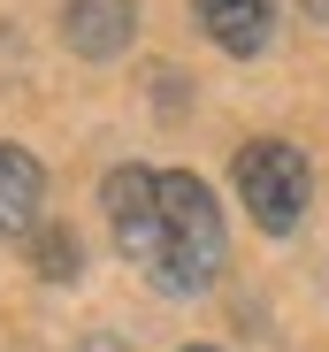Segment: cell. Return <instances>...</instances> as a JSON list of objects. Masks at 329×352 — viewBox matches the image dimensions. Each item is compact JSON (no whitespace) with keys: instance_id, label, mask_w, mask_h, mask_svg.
Returning <instances> with one entry per match:
<instances>
[{"instance_id":"cell-1","label":"cell","mask_w":329,"mask_h":352,"mask_svg":"<svg viewBox=\"0 0 329 352\" xmlns=\"http://www.w3.org/2000/svg\"><path fill=\"white\" fill-rule=\"evenodd\" d=\"M107 230H115V253L169 299L214 283L223 268V207L199 184L192 168H115L100 184Z\"/></svg>"},{"instance_id":"cell-2","label":"cell","mask_w":329,"mask_h":352,"mask_svg":"<svg viewBox=\"0 0 329 352\" xmlns=\"http://www.w3.org/2000/svg\"><path fill=\"white\" fill-rule=\"evenodd\" d=\"M238 199L253 207V222L268 230V238H291V230L306 222V199H314L306 153L284 146V138H253L238 153Z\"/></svg>"},{"instance_id":"cell-3","label":"cell","mask_w":329,"mask_h":352,"mask_svg":"<svg viewBox=\"0 0 329 352\" xmlns=\"http://www.w3.org/2000/svg\"><path fill=\"white\" fill-rule=\"evenodd\" d=\"M131 31H138V0H69L62 8V38H69V54H84V62L123 54Z\"/></svg>"},{"instance_id":"cell-4","label":"cell","mask_w":329,"mask_h":352,"mask_svg":"<svg viewBox=\"0 0 329 352\" xmlns=\"http://www.w3.org/2000/svg\"><path fill=\"white\" fill-rule=\"evenodd\" d=\"M192 16H199V31L223 46V54H260L268 46V31H276V0H192Z\"/></svg>"},{"instance_id":"cell-5","label":"cell","mask_w":329,"mask_h":352,"mask_svg":"<svg viewBox=\"0 0 329 352\" xmlns=\"http://www.w3.org/2000/svg\"><path fill=\"white\" fill-rule=\"evenodd\" d=\"M46 207V168L23 146H0V238H31Z\"/></svg>"},{"instance_id":"cell-6","label":"cell","mask_w":329,"mask_h":352,"mask_svg":"<svg viewBox=\"0 0 329 352\" xmlns=\"http://www.w3.org/2000/svg\"><path fill=\"white\" fill-rule=\"evenodd\" d=\"M31 253H38V276H46V283H69V276H77V238H69V230H46V222H38V230H31Z\"/></svg>"},{"instance_id":"cell-7","label":"cell","mask_w":329,"mask_h":352,"mask_svg":"<svg viewBox=\"0 0 329 352\" xmlns=\"http://www.w3.org/2000/svg\"><path fill=\"white\" fill-rule=\"evenodd\" d=\"M84 352H123V344L115 337H84Z\"/></svg>"},{"instance_id":"cell-8","label":"cell","mask_w":329,"mask_h":352,"mask_svg":"<svg viewBox=\"0 0 329 352\" xmlns=\"http://www.w3.org/2000/svg\"><path fill=\"white\" fill-rule=\"evenodd\" d=\"M299 8H306V16H329V0H299Z\"/></svg>"},{"instance_id":"cell-9","label":"cell","mask_w":329,"mask_h":352,"mask_svg":"<svg viewBox=\"0 0 329 352\" xmlns=\"http://www.w3.org/2000/svg\"><path fill=\"white\" fill-rule=\"evenodd\" d=\"M184 352H214V344H184Z\"/></svg>"}]
</instances>
